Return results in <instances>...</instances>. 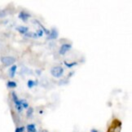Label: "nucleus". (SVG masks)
Segmentation results:
<instances>
[{"label": "nucleus", "mask_w": 132, "mask_h": 132, "mask_svg": "<svg viewBox=\"0 0 132 132\" xmlns=\"http://www.w3.org/2000/svg\"><path fill=\"white\" fill-rule=\"evenodd\" d=\"M73 73H74V72H71L70 73H69V77H72V75L73 74Z\"/></svg>", "instance_id": "21"}, {"label": "nucleus", "mask_w": 132, "mask_h": 132, "mask_svg": "<svg viewBox=\"0 0 132 132\" xmlns=\"http://www.w3.org/2000/svg\"><path fill=\"white\" fill-rule=\"evenodd\" d=\"M20 33H21V34H25V33H27L29 32V28L26 27V26H18V27H16V29Z\"/></svg>", "instance_id": "7"}, {"label": "nucleus", "mask_w": 132, "mask_h": 132, "mask_svg": "<svg viewBox=\"0 0 132 132\" xmlns=\"http://www.w3.org/2000/svg\"><path fill=\"white\" fill-rule=\"evenodd\" d=\"M41 73H42L41 69H37L36 70V73H38V75H41Z\"/></svg>", "instance_id": "20"}, {"label": "nucleus", "mask_w": 132, "mask_h": 132, "mask_svg": "<svg viewBox=\"0 0 132 132\" xmlns=\"http://www.w3.org/2000/svg\"><path fill=\"white\" fill-rule=\"evenodd\" d=\"M24 130H25V127L24 126H20V127H17V128L16 129L15 132H24Z\"/></svg>", "instance_id": "18"}, {"label": "nucleus", "mask_w": 132, "mask_h": 132, "mask_svg": "<svg viewBox=\"0 0 132 132\" xmlns=\"http://www.w3.org/2000/svg\"><path fill=\"white\" fill-rule=\"evenodd\" d=\"M21 100V106H22V108L24 109H28L30 107H29V104H28V102L26 101L25 100Z\"/></svg>", "instance_id": "16"}, {"label": "nucleus", "mask_w": 132, "mask_h": 132, "mask_svg": "<svg viewBox=\"0 0 132 132\" xmlns=\"http://www.w3.org/2000/svg\"><path fill=\"white\" fill-rule=\"evenodd\" d=\"M36 34L38 35V38H40L42 37V35H43V31H42L41 29H39V30H38L36 31Z\"/></svg>", "instance_id": "17"}, {"label": "nucleus", "mask_w": 132, "mask_h": 132, "mask_svg": "<svg viewBox=\"0 0 132 132\" xmlns=\"http://www.w3.org/2000/svg\"><path fill=\"white\" fill-rule=\"evenodd\" d=\"M38 85V81H33V80H29L27 82V86L30 89L33 88L34 86Z\"/></svg>", "instance_id": "11"}, {"label": "nucleus", "mask_w": 132, "mask_h": 132, "mask_svg": "<svg viewBox=\"0 0 132 132\" xmlns=\"http://www.w3.org/2000/svg\"><path fill=\"white\" fill-rule=\"evenodd\" d=\"M16 70H17V66L13 64V65L11 67L10 69H9V76L11 78H14L15 75H16Z\"/></svg>", "instance_id": "8"}, {"label": "nucleus", "mask_w": 132, "mask_h": 132, "mask_svg": "<svg viewBox=\"0 0 132 132\" xmlns=\"http://www.w3.org/2000/svg\"><path fill=\"white\" fill-rule=\"evenodd\" d=\"M25 129L27 130V132H37L36 126L34 124H28Z\"/></svg>", "instance_id": "9"}, {"label": "nucleus", "mask_w": 132, "mask_h": 132, "mask_svg": "<svg viewBox=\"0 0 132 132\" xmlns=\"http://www.w3.org/2000/svg\"><path fill=\"white\" fill-rule=\"evenodd\" d=\"M5 16H6V13L4 12L3 11H1V12H0V18H3Z\"/></svg>", "instance_id": "19"}, {"label": "nucleus", "mask_w": 132, "mask_h": 132, "mask_svg": "<svg viewBox=\"0 0 132 132\" xmlns=\"http://www.w3.org/2000/svg\"><path fill=\"white\" fill-rule=\"evenodd\" d=\"M16 60V58L13 56H3L1 58V62L6 66H10L12 64H14Z\"/></svg>", "instance_id": "3"}, {"label": "nucleus", "mask_w": 132, "mask_h": 132, "mask_svg": "<svg viewBox=\"0 0 132 132\" xmlns=\"http://www.w3.org/2000/svg\"><path fill=\"white\" fill-rule=\"evenodd\" d=\"M33 108H29L27 109V112H26V117H33Z\"/></svg>", "instance_id": "14"}, {"label": "nucleus", "mask_w": 132, "mask_h": 132, "mask_svg": "<svg viewBox=\"0 0 132 132\" xmlns=\"http://www.w3.org/2000/svg\"><path fill=\"white\" fill-rule=\"evenodd\" d=\"M50 73L51 76H53L54 78H59L64 74V69L61 66H55L51 68Z\"/></svg>", "instance_id": "1"}, {"label": "nucleus", "mask_w": 132, "mask_h": 132, "mask_svg": "<svg viewBox=\"0 0 132 132\" xmlns=\"http://www.w3.org/2000/svg\"><path fill=\"white\" fill-rule=\"evenodd\" d=\"M64 65L67 67V68H69V69L73 68V67H74L75 65H77V64H78L77 62H72V63H68V62H66V61H64Z\"/></svg>", "instance_id": "15"}, {"label": "nucleus", "mask_w": 132, "mask_h": 132, "mask_svg": "<svg viewBox=\"0 0 132 132\" xmlns=\"http://www.w3.org/2000/svg\"><path fill=\"white\" fill-rule=\"evenodd\" d=\"M12 98L13 102H14L15 108L16 109V111L18 112V113H21V112L23 111V108H22L21 106V100L18 99L16 94V92H14V91L12 92Z\"/></svg>", "instance_id": "2"}, {"label": "nucleus", "mask_w": 132, "mask_h": 132, "mask_svg": "<svg viewBox=\"0 0 132 132\" xmlns=\"http://www.w3.org/2000/svg\"><path fill=\"white\" fill-rule=\"evenodd\" d=\"M24 36L27 38H31V39H37L38 38V35L36 34V33H33V32H28L27 33L24 34Z\"/></svg>", "instance_id": "13"}, {"label": "nucleus", "mask_w": 132, "mask_h": 132, "mask_svg": "<svg viewBox=\"0 0 132 132\" xmlns=\"http://www.w3.org/2000/svg\"><path fill=\"white\" fill-rule=\"evenodd\" d=\"M33 22H35V23H36V24H39V25L40 26V27H41V30H42V31H43V32L45 33L47 35H48L49 33H50V30H47V29H46L45 27H44L43 25H42V24L41 23H40V22H39V21H37V20H34V21H33Z\"/></svg>", "instance_id": "10"}, {"label": "nucleus", "mask_w": 132, "mask_h": 132, "mask_svg": "<svg viewBox=\"0 0 132 132\" xmlns=\"http://www.w3.org/2000/svg\"><path fill=\"white\" fill-rule=\"evenodd\" d=\"M58 35H59V33H58V30L55 28H53L52 30H51L50 33L48 34L47 39L48 40H53V39H56L58 38Z\"/></svg>", "instance_id": "5"}, {"label": "nucleus", "mask_w": 132, "mask_h": 132, "mask_svg": "<svg viewBox=\"0 0 132 132\" xmlns=\"http://www.w3.org/2000/svg\"><path fill=\"white\" fill-rule=\"evenodd\" d=\"M71 48H72V45H71V44L64 43L63 45H61V47H60V48L59 50V54L61 55H65L69 51L71 50Z\"/></svg>", "instance_id": "4"}, {"label": "nucleus", "mask_w": 132, "mask_h": 132, "mask_svg": "<svg viewBox=\"0 0 132 132\" xmlns=\"http://www.w3.org/2000/svg\"><path fill=\"white\" fill-rule=\"evenodd\" d=\"M91 132H99V131H98L97 130H95V129H92L91 131Z\"/></svg>", "instance_id": "22"}, {"label": "nucleus", "mask_w": 132, "mask_h": 132, "mask_svg": "<svg viewBox=\"0 0 132 132\" xmlns=\"http://www.w3.org/2000/svg\"><path fill=\"white\" fill-rule=\"evenodd\" d=\"M7 86H8V88H15V87L17 86V84L16 82L14 81H8L7 82Z\"/></svg>", "instance_id": "12"}, {"label": "nucleus", "mask_w": 132, "mask_h": 132, "mask_svg": "<svg viewBox=\"0 0 132 132\" xmlns=\"http://www.w3.org/2000/svg\"><path fill=\"white\" fill-rule=\"evenodd\" d=\"M18 17H19V19L21 20V21H23L24 22H26L29 20V18L31 17V16L30 14H28V13H26L25 12H24V11H22V12L19 13Z\"/></svg>", "instance_id": "6"}]
</instances>
